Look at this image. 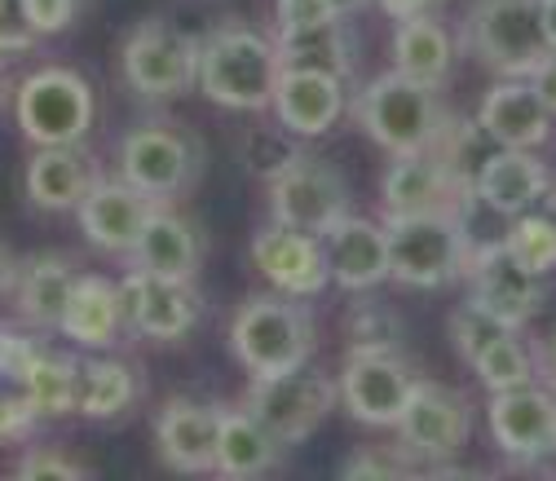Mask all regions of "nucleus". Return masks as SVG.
<instances>
[{"label": "nucleus", "instance_id": "nucleus-42", "mask_svg": "<svg viewBox=\"0 0 556 481\" xmlns=\"http://www.w3.org/2000/svg\"><path fill=\"white\" fill-rule=\"evenodd\" d=\"M327 18H344L331 10V0H278V27H309Z\"/></svg>", "mask_w": 556, "mask_h": 481}, {"label": "nucleus", "instance_id": "nucleus-35", "mask_svg": "<svg viewBox=\"0 0 556 481\" xmlns=\"http://www.w3.org/2000/svg\"><path fill=\"white\" fill-rule=\"evenodd\" d=\"M472 371H477V380L491 393H504V389H521V384L534 380V358L517 340V331H508V336H500L495 345L472 363Z\"/></svg>", "mask_w": 556, "mask_h": 481}, {"label": "nucleus", "instance_id": "nucleus-19", "mask_svg": "<svg viewBox=\"0 0 556 481\" xmlns=\"http://www.w3.org/2000/svg\"><path fill=\"white\" fill-rule=\"evenodd\" d=\"M323 256L331 283L344 292H371L389 279V239L384 226L344 213L327 235H323Z\"/></svg>", "mask_w": 556, "mask_h": 481}, {"label": "nucleus", "instance_id": "nucleus-9", "mask_svg": "<svg viewBox=\"0 0 556 481\" xmlns=\"http://www.w3.org/2000/svg\"><path fill=\"white\" fill-rule=\"evenodd\" d=\"M415 376L406 367V358L397 354V345H354L344 354V371H340V397L350 406V416L376 429H393L397 416L410 402Z\"/></svg>", "mask_w": 556, "mask_h": 481}, {"label": "nucleus", "instance_id": "nucleus-39", "mask_svg": "<svg viewBox=\"0 0 556 481\" xmlns=\"http://www.w3.org/2000/svg\"><path fill=\"white\" fill-rule=\"evenodd\" d=\"M23 14L36 36H58L76 23V0H23Z\"/></svg>", "mask_w": 556, "mask_h": 481}, {"label": "nucleus", "instance_id": "nucleus-2", "mask_svg": "<svg viewBox=\"0 0 556 481\" xmlns=\"http://www.w3.org/2000/svg\"><path fill=\"white\" fill-rule=\"evenodd\" d=\"M468 208L420 213V217H384L389 279L402 288H446V283L464 279L468 256L477 248L468 235Z\"/></svg>", "mask_w": 556, "mask_h": 481}, {"label": "nucleus", "instance_id": "nucleus-29", "mask_svg": "<svg viewBox=\"0 0 556 481\" xmlns=\"http://www.w3.org/2000/svg\"><path fill=\"white\" fill-rule=\"evenodd\" d=\"M278 442L252 410H222V433H217V459H213V472H226V477H261L278 464Z\"/></svg>", "mask_w": 556, "mask_h": 481}, {"label": "nucleus", "instance_id": "nucleus-24", "mask_svg": "<svg viewBox=\"0 0 556 481\" xmlns=\"http://www.w3.org/2000/svg\"><path fill=\"white\" fill-rule=\"evenodd\" d=\"M132 269H151V274H173V279H194L199 261H203V235L190 217L160 208L151 213V221L142 226L132 243Z\"/></svg>", "mask_w": 556, "mask_h": 481}, {"label": "nucleus", "instance_id": "nucleus-32", "mask_svg": "<svg viewBox=\"0 0 556 481\" xmlns=\"http://www.w3.org/2000/svg\"><path fill=\"white\" fill-rule=\"evenodd\" d=\"M495 142L485 137V128L477 119H459V115H446L438 137H433V155L442 160V168L451 173V181L464 190V194H477V177L485 168V160H491Z\"/></svg>", "mask_w": 556, "mask_h": 481}, {"label": "nucleus", "instance_id": "nucleus-15", "mask_svg": "<svg viewBox=\"0 0 556 481\" xmlns=\"http://www.w3.org/2000/svg\"><path fill=\"white\" fill-rule=\"evenodd\" d=\"M491 438L517 464H539L556 455V393L521 384L491 393Z\"/></svg>", "mask_w": 556, "mask_h": 481}, {"label": "nucleus", "instance_id": "nucleus-36", "mask_svg": "<svg viewBox=\"0 0 556 481\" xmlns=\"http://www.w3.org/2000/svg\"><path fill=\"white\" fill-rule=\"evenodd\" d=\"M508 331H517V327H508V322L495 318L491 309H481L477 301H468V305L451 318V345H455V354L472 367V363H477L485 350H491L500 336H508Z\"/></svg>", "mask_w": 556, "mask_h": 481}, {"label": "nucleus", "instance_id": "nucleus-33", "mask_svg": "<svg viewBox=\"0 0 556 481\" xmlns=\"http://www.w3.org/2000/svg\"><path fill=\"white\" fill-rule=\"evenodd\" d=\"M18 389L27 393V402L36 406L40 420L72 416V410H76V393H80V363L66 358V354L45 350Z\"/></svg>", "mask_w": 556, "mask_h": 481}, {"label": "nucleus", "instance_id": "nucleus-38", "mask_svg": "<svg viewBox=\"0 0 556 481\" xmlns=\"http://www.w3.org/2000/svg\"><path fill=\"white\" fill-rule=\"evenodd\" d=\"M36 406L27 402V393L10 380H0V442H10V438H23L31 425H36Z\"/></svg>", "mask_w": 556, "mask_h": 481}, {"label": "nucleus", "instance_id": "nucleus-45", "mask_svg": "<svg viewBox=\"0 0 556 481\" xmlns=\"http://www.w3.org/2000/svg\"><path fill=\"white\" fill-rule=\"evenodd\" d=\"M376 5H380L393 23H402V18H415V14H429L438 0H376Z\"/></svg>", "mask_w": 556, "mask_h": 481}, {"label": "nucleus", "instance_id": "nucleus-16", "mask_svg": "<svg viewBox=\"0 0 556 481\" xmlns=\"http://www.w3.org/2000/svg\"><path fill=\"white\" fill-rule=\"evenodd\" d=\"M380 203L384 217H420V213H459L477 194H464L451 173L442 168V160L433 151H410V155H393L384 186H380Z\"/></svg>", "mask_w": 556, "mask_h": 481}, {"label": "nucleus", "instance_id": "nucleus-31", "mask_svg": "<svg viewBox=\"0 0 556 481\" xmlns=\"http://www.w3.org/2000/svg\"><path fill=\"white\" fill-rule=\"evenodd\" d=\"M142 393L137 371L119 358H89L80 363V393H76V410L89 420H119L124 410Z\"/></svg>", "mask_w": 556, "mask_h": 481}, {"label": "nucleus", "instance_id": "nucleus-22", "mask_svg": "<svg viewBox=\"0 0 556 481\" xmlns=\"http://www.w3.org/2000/svg\"><path fill=\"white\" fill-rule=\"evenodd\" d=\"M274 115L288 132L296 137H323L340 124L344 115V80L323 76V72H296V66H283L274 89Z\"/></svg>", "mask_w": 556, "mask_h": 481}, {"label": "nucleus", "instance_id": "nucleus-46", "mask_svg": "<svg viewBox=\"0 0 556 481\" xmlns=\"http://www.w3.org/2000/svg\"><path fill=\"white\" fill-rule=\"evenodd\" d=\"M543 27H547V40L556 49V0H543Z\"/></svg>", "mask_w": 556, "mask_h": 481}, {"label": "nucleus", "instance_id": "nucleus-7", "mask_svg": "<svg viewBox=\"0 0 556 481\" xmlns=\"http://www.w3.org/2000/svg\"><path fill=\"white\" fill-rule=\"evenodd\" d=\"M269 213L278 226L323 239L350 213V186H344V177L327 160L292 151L269 173Z\"/></svg>", "mask_w": 556, "mask_h": 481}, {"label": "nucleus", "instance_id": "nucleus-26", "mask_svg": "<svg viewBox=\"0 0 556 481\" xmlns=\"http://www.w3.org/2000/svg\"><path fill=\"white\" fill-rule=\"evenodd\" d=\"M93 181V160L80 147H40L27 164V194L45 213H76Z\"/></svg>", "mask_w": 556, "mask_h": 481}, {"label": "nucleus", "instance_id": "nucleus-20", "mask_svg": "<svg viewBox=\"0 0 556 481\" xmlns=\"http://www.w3.org/2000/svg\"><path fill=\"white\" fill-rule=\"evenodd\" d=\"M222 410L213 402H190L173 397L160 420H155V446L160 459L177 472H207L217 459V433H222Z\"/></svg>", "mask_w": 556, "mask_h": 481}, {"label": "nucleus", "instance_id": "nucleus-30", "mask_svg": "<svg viewBox=\"0 0 556 481\" xmlns=\"http://www.w3.org/2000/svg\"><path fill=\"white\" fill-rule=\"evenodd\" d=\"M80 283V269L66 256H36L18 274V314L31 327H58L62 309Z\"/></svg>", "mask_w": 556, "mask_h": 481}, {"label": "nucleus", "instance_id": "nucleus-49", "mask_svg": "<svg viewBox=\"0 0 556 481\" xmlns=\"http://www.w3.org/2000/svg\"><path fill=\"white\" fill-rule=\"evenodd\" d=\"M10 283V261H5V252H0V288Z\"/></svg>", "mask_w": 556, "mask_h": 481}, {"label": "nucleus", "instance_id": "nucleus-17", "mask_svg": "<svg viewBox=\"0 0 556 481\" xmlns=\"http://www.w3.org/2000/svg\"><path fill=\"white\" fill-rule=\"evenodd\" d=\"M252 261L256 269L265 274V283L283 296H296V301H309L318 296L331 274H327V256H323V239L314 235H301V230H288V226H265L256 239H252Z\"/></svg>", "mask_w": 556, "mask_h": 481}, {"label": "nucleus", "instance_id": "nucleus-3", "mask_svg": "<svg viewBox=\"0 0 556 481\" xmlns=\"http://www.w3.org/2000/svg\"><path fill=\"white\" fill-rule=\"evenodd\" d=\"M318 331L296 296L261 292L248 296L230 322V350L252 376H283L314 358Z\"/></svg>", "mask_w": 556, "mask_h": 481}, {"label": "nucleus", "instance_id": "nucleus-40", "mask_svg": "<svg viewBox=\"0 0 556 481\" xmlns=\"http://www.w3.org/2000/svg\"><path fill=\"white\" fill-rule=\"evenodd\" d=\"M40 36L31 31L23 0H0V53H27Z\"/></svg>", "mask_w": 556, "mask_h": 481}, {"label": "nucleus", "instance_id": "nucleus-37", "mask_svg": "<svg viewBox=\"0 0 556 481\" xmlns=\"http://www.w3.org/2000/svg\"><path fill=\"white\" fill-rule=\"evenodd\" d=\"M40 354H45V345H40L36 336L0 327V380L23 384V380H27V371L36 367V358H40Z\"/></svg>", "mask_w": 556, "mask_h": 481}, {"label": "nucleus", "instance_id": "nucleus-8", "mask_svg": "<svg viewBox=\"0 0 556 481\" xmlns=\"http://www.w3.org/2000/svg\"><path fill=\"white\" fill-rule=\"evenodd\" d=\"M331 406H336V384L309 367L283 376H252V389L243 393V410H252L283 446L305 442L327 420Z\"/></svg>", "mask_w": 556, "mask_h": 481}, {"label": "nucleus", "instance_id": "nucleus-43", "mask_svg": "<svg viewBox=\"0 0 556 481\" xmlns=\"http://www.w3.org/2000/svg\"><path fill=\"white\" fill-rule=\"evenodd\" d=\"M393 472H402V468L384 455H358V459L344 464V477H393Z\"/></svg>", "mask_w": 556, "mask_h": 481}, {"label": "nucleus", "instance_id": "nucleus-11", "mask_svg": "<svg viewBox=\"0 0 556 481\" xmlns=\"http://www.w3.org/2000/svg\"><path fill=\"white\" fill-rule=\"evenodd\" d=\"M199 173V147L173 124H142L119 142V177L155 203L177 199Z\"/></svg>", "mask_w": 556, "mask_h": 481}, {"label": "nucleus", "instance_id": "nucleus-28", "mask_svg": "<svg viewBox=\"0 0 556 481\" xmlns=\"http://www.w3.org/2000/svg\"><path fill=\"white\" fill-rule=\"evenodd\" d=\"M451 66H455V40L438 18L415 14V18L397 23V31H393V72L442 89Z\"/></svg>", "mask_w": 556, "mask_h": 481}, {"label": "nucleus", "instance_id": "nucleus-48", "mask_svg": "<svg viewBox=\"0 0 556 481\" xmlns=\"http://www.w3.org/2000/svg\"><path fill=\"white\" fill-rule=\"evenodd\" d=\"M547 376H552V389H556V336L547 340Z\"/></svg>", "mask_w": 556, "mask_h": 481}, {"label": "nucleus", "instance_id": "nucleus-41", "mask_svg": "<svg viewBox=\"0 0 556 481\" xmlns=\"http://www.w3.org/2000/svg\"><path fill=\"white\" fill-rule=\"evenodd\" d=\"M18 472L23 477H85V464H76L72 455H62L53 446H36L18 459Z\"/></svg>", "mask_w": 556, "mask_h": 481}, {"label": "nucleus", "instance_id": "nucleus-10", "mask_svg": "<svg viewBox=\"0 0 556 481\" xmlns=\"http://www.w3.org/2000/svg\"><path fill=\"white\" fill-rule=\"evenodd\" d=\"M119 72L137 98H181L199 72V40L168 23H142L124 40Z\"/></svg>", "mask_w": 556, "mask_h": 481}, {"label": "nucleus", "instance_id": "nucleus-13", "mask_svg": "<svg viewBox=\"0 0 556 481\" xmlns=\"http://www.w3.org/2000/svg\"><path fill=\"white\" fill-rule=\"evenodd\" d=\"M468 301H477L481 309H491L495 318H504L508 327H521L530 322L539 309H543V274H530L508 248L504 239L495 243H477L472 256H468Z\"/></svg>", "mask_w": 556, "mask_h": 481}, {"label": "nucleus", "instance_id": "nucleus-6", "mask_svg": "<svg viewBox=\"0 0 556 481\" xmlns=\"http://www.w3.org/2000/svg\"><path fill=\"white\" fill-rule=\"evenodd\" d=\"M18 128L36 147H80L93 128V89L66 66H40L18 85Z\"/></svg>", "mask_w": 556, "mask_h": 481}, {"label": "nucleus", "instance_id": "nucleus-5", "mask_svg": "<svg viewBox=\"0 0 556 481\" xmlns=\"http://www.w3.org/2000/svg\"><path fill=\"white\" fill-rule=\"evenodd\" d=\"M354 119L389 155H410V151L433 147L446 111H442L433 85H420V80H410L402 72H389V76H376L354 98Z\"/></svg>", "mask_w": 556, "mask_h": 481}, {"label": "nucleus", "instance_id": "nucleus-44", "mask_svg": "<svg viewBox=\"0 0 556 481\" xmlns=\"http://www.w3.org/2000/svg\"><path fill=\"white\" fill-rule=\"evenodd\" d=\"M530 85L539 89V98H543V102H547V111L556 115V53H552V58L539 66V72L530 76Z\"/></svg>", "mask_w": 556, "mask_h": 481}, {"label": "nucleus", "instance_id": "nucleus-34", "mask_svg": "<svg viewBox=\"0 0 556 481\" xmlns=\"http://www.w3.org/2000/svg\"><path fill=\"white\" fill-rule=\"evenodd\" d=\"M504 248L530 269V274H547L556 269V221L552 217H543V213H521V217H513V226H508V235H504Z\"/></svg>", "mask_w": 556, "mask_h": 481}, {"label": "nucleus", "instance_id": "nucleus-23", "mask_svg": "<svg viewBox=\"0 0 556 481\" xmlns=\"http://www.w3.org/2000/svg\"><path fill=\"white\" fill-rule=\"evenodd\" d=\"M547 186H552L547 164L534 151H508V147H500L491 160H485L481 177H477V203L513 221V217H521V213L534 208V203L547 194Z\"/></svg>", "mask_w": 556, "mask_h": 481}, {"label": "nucleus", "instance_id": "nucleus-18", "mask_svg": "<svg viewBox=\"0 0 556 481\" xmlns=\"http://www.w3.org/2000/svg\"><path fill=\"white\" fill-rule=\"evenodd\" d=\"M160 208V203L151 194H142L137 186H128L124 177L119 181H93L89 194L80 199V230L85 239L98 248V252H111V256H128L137 235H142V226L151 221V213Z\"/></svg>", "mask_w": 556, "mask_h": 481}, {"label": "nucleus", "instance_id": "nucleus-25", "mask_svg": "<svg viewBox=\"0 0 556 481\" xmlns=\"http://www.w3.org/2000/svg\"><path fill=\"white\" fill-rule=\"evenodd\" d=\"M58 331L66 340H76V345H85V350H111L119 340V331H128L119 283L98 279V274H80L72 301H66V309H62Z\"/></svg>", "mask_w": 556, "mask_h": 481}, {"label": "nucleus", "instance_id": "nucleus-4", "mask_svg": "<svg viewBox=\"0 0 556 481\" xmlns=\"http://www.w3.org/2000/svg\"><path fill=\"white\" fill-rule=\"evenodd\" d=\"M464 45L504 80H530L556 53L543 27V0H477L464 18Z\"/></svg>", "mask_w": 556, "mask_h": 481}, {"label": "nucleus", "instance_id": "nucleus-27", "mask_svg": "<svg viewBox=\"0 0 556 481\" xmlns=\"http://www.w3.org/2000/svg\"><path fill=\"white\" fill-rule=\"evenodd\" d=\"M278 58L296 72H323L336 80L354 76V36L344 31V18L309 23V27H278Z\"/></svg>", "mask_w": 556, "mask_h": 481}, {"label": "nucleus", "instance_id": "nucleus-1", "mask_svg": "<svg viewBox=\"0 0 556 481\" xmlns=\"http://www.w3.org/2000/svg\"><path fill=\"white\" fill-rule=\"evenodd\" d=\"M278 76H283L278 45L243 23L217 27L207 40H199L194 85L207 102L226 111H265L274 102Z\"/></svg>", "mask_w": 556, "mask_h": 481}, {"label": "nucleus", "instance_id": "nucleus-12", "mask_svg": "<svg viewBox=\"0 0 556 481\" xmlns=\"http://www.w3.org/2000/svg\"><path fill=\"white\" fill-rule=\"evenodd\" d=\"M119 296H124L128 331L160 340V345H177V340H186L199 327V314H203L194 279H173V274L132 269L119 283Z\"/></svg>", "mask_w": 556, "mask_h": 481}, {"label": "nucleus", "instance_id": "nucleus-14", "mask_svg": "<svg viewBox=\"0 0 556 481\" xmlns=\"http://www.w3.org/2000/svg\"><path fill=\"white\" fill-rule=\"evenodd\" d=\"M393 429L402 438V451H410L415 459H451L468 442V402L446 384L415 380L410 402Z\"/></svg>", "mask_w": 556, "mask_h": 481}, {"label": "nucleus", "instance_id": "nucleus-47", "mask_svg": "<svg viewBox=\"0 0 556 481\" xmlns=\"http://www.w3.org/2000/svg\"><path fill=\"white\" fill-rule=\"evenodd\" d=\"M363 5H367V0H331L336 14H354V10H363Z\"/></svg>", "mask_w": 556, "mask_h": 481}, {"label": "nucleus", "instance_id": "nucleus-21", "mask_svg": "<svg viewBox=\"0 0 556 481\" xmlns=\"http://www.w3.org/2000/svg\"><path fill=\"white\" fill-rule=\"evenodd\" d=\"M552 111L547 102L539 98V89L530 80H504L495 85L491 93L481 98V111H477V124L485 128L495 147H508V151H534L547 142L552 132Z\"/></svg>", "mask_w": 556, "mask_h": 481}]
</instances>
